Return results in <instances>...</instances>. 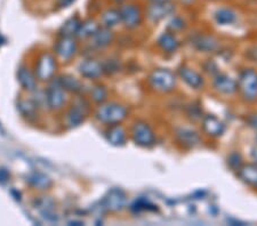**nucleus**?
Wrapping results in <instances>:
<instances>
[{"instance_id": "20", "label": "nucleus", "mask_w": 257, "mask_h": 226, "mask_svg": "<svg viewBox=\"0 0 257 226\" xmlns=\"http://www.w3.org/2000/svg\"><path fill=\"white\" fill-rule=\"evenodd\" d=\"M178 76L191 88L199 89L204 86V79H202V77L197 71H194V70L188 67H181L178 69Z\"/></svg>"}, {"instance_id": "6", "label": "nucleus", "mask_w": 257, "mask_h": 226, "mask_svg": "<svg viewBox=\"0 0 257 226\" xmlns=\"http://www.w3.org/2000/svg\"><path fill=\"white\" fill-rule=\"evenodd\" d=\"M46 106L52 111H59L64 108L66 103V92L61 87L59 81L54 80L45 90Z\"/></svg>"}, {"instance_id": "15", "label": "nucleus", "mask_w": 257, "mask_h": 226, "mask_svg": "<svg viewBox=\"0 0 257 226\" xmlns=\"http://www.w3.org/2000/svg\"><path fill=\"white\" fill-rule=\"evenodd\" d=\"M214 88L218 93L224 94V95H232L238 90V84L237 81L227 75L217 73L214 79Z\"/></svg>"}, {"instance_id": "39", "label": "nucleus", "mask_w": 257, "mask_h": 226, "mask_svg": "<svg viewBox=\"0 0 257 226\" xmlns=\"http://www.w3.org/2000/svg\"><path fill=\"white\" fill-rule=\"evenodd\" d=\"M115 2H125V0H115Z\"/></svg>"}, {"instance_id": "11", "label": "nucleus", "mask_w": 257, "mask_h": 226, "mask_svg": "<svg viewBox=\"0 0 257 226\" xmlns=\"http://www.w3.org/2000/svg\"><path fill=\"white\" fill-rule=\"evenodd\" d=\"M126 202H127L126 193L123 192L121 188L113 187L106 193V195L102 201V205L106 211L117 212V211L122 210Z\"/></svg>"}, {"instance_id": "2", "label": "nucleus", "mask_w": 257, "mask_h": 226, "mask_svg": "<svg viewBox=\"0 0 257 226\" xmlns=\"http://www.w3.org/2000/svg\"><path fill=\"white\" fill-rule=\"evenodd\" d=\"M240 95L247 102L257 101V71L254 69H244L240 72L237 81Z\"/></svg>"}, {"instance_id": "10", "label": "nucleus", "mask_w": 257, "mask_h": 226, "mask_svg": "<svg viewBox=\"0 0 257 226\" xmlns=\"http://www.w3.org/2000/svg\"><path fill=\"white\" fill-rule=\"evenodd\" d=\"M120 19L121 23L127 29H135L142 23V11L138 5L134 4H125V5L120 6L119 8Z\"/></svg>"}, {"instance_id": "1", "label": "nucleus", "mask_w": 257, "mask_h": 226, "mask_svg": "<svg viewBox=\"0 0 257 226\" xmlns=\"http://www.w3.org/2000/svg\"><path fill=\"white\" fill-rule=\"evenodd\" d=\"M128 116V110L125 105L120 103L111 102V103H103L99 104L98 109L95 113V118L99 122L104 125H118L121 123Z\"/></svg>"}, {"instance_id": "4", "label": "nucleus", "mask_w": 257, "mask_h": 226, "mask_svg": "<svg viewBox=\"0 0 257 226\" xmlns=\"http://www.w3.org/2000/svg\"><path fill=\"white\" fill-rule=\"evenodd\" d=\"M132 139L134 141L136 145L141 147H150L155 146L156 144V134L151 126L145 121L139 120L134 122V125L132 127Z\"/></svg>"}, {"instance_id": "17", "label": "nucleus", "mask_w": 257, "mask_h": 226, "mask_svg": "<svg viewBox=\"0 0 257 226\" xmlns=\"http://www.w3.org/2000/svg\"><path fill=\"white\" fill-rule=\"evenodd\" d=\"M18 77H19V82L21 87H22L24 90L33 93L37 89V86H38V79H37L35 72H32L29 68L27 67L20 68Z\"/></svg>"}, {"instance_id": "3", "label": "nucleus", "mask_w": 257, "mask_h": 226, "mask_svg": "<svg viewBox=\"0 0 257 226\" xmlns=\"http://www.w3.org/2000/svg\"><path fill=\"white\" fill-rule=\"evenodd\" d=\"M149 84L156 92L171 93L176 87V76L167 69L153 70L149 76Z\"/></svg>"}, {"instance_id": "18", "label": "nucleus", "mask_w": 257, "mask_h": 226, "mask_svg": "<svg viewBox=\"0 0 257 226\" xmlns=\"http://www.w3.org/2000/svg\"><path fill=\"white\" fill-rule=\"evenodd\" d=\"M238 177L248 186L257 188V164L247 163L242 164L238 170Z\"/></svg>"}, {"instance_id": "7", "label": "nucleus", "mask_w": 257, "mask_h": 226, "mask_svg": "<svg viewBox=\"0 0 257 226\" xmlns=\"http://www.w3.org/2000/svg\"><path fill=\"white\" fill-rule=\"evenodd\" d=\"M88 103H87L84 98H77L74 101L71 108L69 109L65 116V125L69 128H74V127L81 125L85 121L88 113Z\"/></svg>"}, {"instance_id": "29", "label": "nucleus", "mask_w": 257, "mask_h": 226, "mask_svg": "<svg viewBox=\"0 0 257 226\" xmlns=\"http://www.w3.org/2000/svg\"><path fill=\"white\" fill-rule=\"evenodd\" d=\"M90 98L96 104H103L107 98V89L103 85L94 86L90 90Z\"/></svg>"}, {"instance_id": "24", "label": "nucleus", "mask_w": 257, "mask_h": 226, "mask_svg": "<svg viewBox=\"0 0 257 226\" xmlns=\"http://www.w3.org/2000/svg\"><path fill=\"white\" fill-rule=\"evenodd\" d=\"M81 21L78 16H72L65 21L60 28L59 36L60 37H74L77 36V32L79 30Z\"/></svg>"}, {"instance_id": "36", "label": "nucleus", "mask_w": 257, "mask_h": 226, "mask_svg": "<svg viewBox=\"0 0 257 226\" xmlns=\"http://www.w3.org/2000/svg\"><path fill=\"white\" fill-rule=\"evenodd\" d=\"M76 2V0H57V6L59 8H68L72 5V4Z\"/></svg>"}, {"instance_id": "13", "label": "nucleus", "mask_w": 257, "mask_h": 226, "mask_svg": "<svg viewBox=\"0 0 257 226\" xmlns=\"http://www.w3.org/2000/svg\"><path fill=\"white\" fill-rule=\"evenodd\" d=\"M175 137L177 142L185 149H193L200 143V136L196 130L186 128V127H180L175 130Z\"/></svg>"}, {"instance_id": "34", "label": "nucleus", "mask_w": 257, "mask_h": 226, "mask_svg": "<svg viewBox=\"0 0 257 226\" xmlns=\"http://www.w3.org/2000/svg\"><path fill=\"white\" fill-rule=\"evenodd\" d=\"M201 114H202V110L200 109V106L199 105H194L191 104L189 106V111H188V116L193 119V120H199V119H201Z\"/></svg>"}, {"instance_id": "23", "label": "nucleus", "mask_w": 257, "mask_h": 226, "mask_svg": "<svg viewBox=\"0 0 257 226\" xmlns=\"http://www.w3.org/2000/svg\"><path fill=\"white\" fill-rule=\"evenodd\" d=\"M193 45L201 52H214L218 48V41L213 36H198L193 40Z\"/></svg>"}, {"instance_id": "19", "label": "nucleus", "mask_w": 257, "mask_h": 226, "mask_svg": "<svg viewBox=\"0 0 257 226\" xmlns=\"http://www.w3.org/2000/svg\"><path fill=\"white\" fill-rule=\"evenodd\" d=\"M92 40V46L97 49H103L110 46L111 43L113 41V32L111 29L103 27L98 28V30L95 32V35L90 38Z\"/></svg>"}, {"instance_id": "40", "label": "nucleus", "mask_w": 257, "mask_h": 226, "mask_svg": "<svg viewBox=\"0 0 257 226\" xmlns=\"http://www.w3.org/2000/svg\"><path fill=\"white\" fill-rule=\"evenodd\" d=\"M256 141H257V136H256Z\"/></svg>"}, {"instance_id": "35", "label": "nucleus", "mask_w": 257, "mask_h": 226, "mask_svg": "<svg viewBox=\"0 0 257 226\" xmlns=\"http://www.w3.org/2000/svg\"><path fill=\"white\" fill-rule=\"evenodd\" d=\"M247 123L248 126L257 131V113H251L247 117Z\"/></svg>"}, {"instance_id": "21", "label": "nucleus", "mask_w": 257, "mask_h": 226, "mask_svg": "<svg viewBox=\"0 0 257 226\" xmlns=\"http://www.w3.org/2000/svg\"><path fill=\"white\" fill-rule=\"evenodd\" d=\"M59 84L61 85V87L63 88L66 93H71V94H79L82 92V82L77 79L76 77H73L71 75H63L59 78H56Z\"/></svg>"}, {"instance_id": "33", "label": "nucleus", "mask_w": 257, "mask_h": 226, "mask_svg": "<svg viewBox=\"0 0 257 226\" xmlns=\"http://www.w3.org/2000/svg\"><path fill=\"white\" fill-rule=\"evenodd\" d=\"M102 68H103V73L112 75V73L119 71V61L114 59L106 60L104 63H102Z\"/></svg>"}, {"instance_id": "37", "label": "nucleus", "mask_w": 257, "mask_h": 226, "mask_svg": "<svg viewBox=\"0 0 257 226\" xmlns=\"http://www.w3.org/2000/svg\"><path fill=\"white\" fill-rule=\"evenodd\" d=\"M251 157H252V160H254V161H255V163L257 164V145L252 147Z\"/></svg>"}, {"instance_id": "12", "label": "nucleus", "mask_w": 257, "mask_h": 226, "mask_svg": "<svg viewBox=\"0 0 257 226\" xmlns=\"http://www.w3.org/2000/svg\"><path fill=\"white\" fill-rule=\"evenodd\" d=\"M78 71L85 79L97 80L103 75L102 63L94 59H88L82 61L78 67Z\"/></svg>"}, {"instance_id": "26", "label": "nucleus", "mask_w": 257, "mask_h": 226, "mask_svg": "<svg viewBox=\"0 0 257 226\" xmlns=\"http://www.w3.org/2000/svg\"><path fill=\"white\" fill-rule=\"evenodd\" d=\"M19 108L21 113H22V117L27 118V120L31 121L32 119H37L39 108L36 105L32 98L31 100H21L19 103Z\"/></svg>"}, {"instance_id": "9", "label": "nucleus", "mask_w": 257, "mask_h": 226, "mask_svg": "<svg viewBox=\"0 0 257 226\" xmlns=\"http://www.w3.org/2000/svg\"><path fill=\"white\" fill-rule=\"evenodd\" d=\"M54 52L60 60L70 62L78 52V43L73 37H60L54 45Z\"/></svg>"}, {"instance_id": "30", "label": "nucleus", "mask_w": 257, "mask_h": 226, "mask_svg": "<svg viewBox=\"0 0 257 226\" xmlns=\"http://www.w3.org/2000/svg\"><path fill=\"white\" fill-rule=\"evenodd\" d=\"M131 209L134 212H140V211H144V210L155 211V210H157V205L151 203L150 201H148V200L139 199L131 205Z\"/></svg>"}, {"instance_id": "14", "label": "nucleus", "mask_w": 257, "mask_h": 226, "mask_svg": "<svg viewBox=\"0 0 257 226\" xmlns=\"http://www.w3.org/2000/svg\"><path fill=\"white\" fill-rule=\"evenodd\" d=\"M202 129L205 133L211 137H218L224 133L225 126L217 117L214 114H208L202 118Z\"/></svg>"}, {"instance_id": "16", "label": "nucleus", "mask_w": 257, "mask_h": 226, "mask_svg": "<svg viewBox=\"0 0 257 226\" xmlns=\"http://www.w3.org/2000/svg\"><path fill=\"white\" fill-rule=\"evenodd\" d=\"M105 138L111 145L113 146H123L126 144L127 134L123 127L118 123V125H111L105 131Z\"/></svg>"}, {"instance_id": "25", "label": "nucleus", "mask_w": 257, "mask_h": 226, "mask_svg": "<svg viewBox=\"0 0 257 226\" xmlns=\"http://www.w3.org/2000/svg\"><path fill=\"white\" fill-rule=\"evenodd\" d=\"M99 26L97 22L93 19H88L80 23L79 30L77 32V36L79 39H90L95 35V32L98 30Z\"/></svg>"}, {"instance_id": "27", "label": "nucleus", "mask_w": 257, "mask_h": 226, "mask_svg": "<svg viewBox=\"0 0 257 226\" xmlns=\"http://www.w3.org/2000/svg\"><path fill=\"white\" fill-rule=\"evenodd\" d=\"M215 21L221 26H229V24H232L233 22H235L237 20V15L231 8H218V10L215 12L214 14Z\"/></svg>"}, {"instance_id": "31", "label": "nucleus", "mask_w": 257, "mask_h": 226, "mask_svg": "<svg viewBox=\"0 0 257 226\" xmlns=\"http://www.w3.org/2000/svg\"><path fill=\"white\" fill-rule=\"evenodd\" d=\"M185 28V22L184 20L180 18V16H173L172 20L169 21L168 24H167V29L173 34H175L177 31H181L183 30Z\"/></svg>"}, {"instance_id": "32", "label": "nucleus", "mask_w": 257, "mask_h": 226, "mask_svg": "<svg viewBox=\"0 0 257 226\" xmlns=\"http://www.w3.org/2000/svg\"><path fill=\"white\" fill-rule=\"evenodd\" d=\"M227 164H229V167L232 170L238 171L239 168L243 164L241 154H240L239 152H233V153H231L229 155V158H227Z\"/></svg>"}, {"instance_id": "28", "label": "nucleus", "mask_w": 257, "mask_h": 226, "mask_svg": "<svg viewBox=\"0 0 257 226\" xmlns=\"http://www.w3.org/2000/svg\"><path fill=\"white\" fill-rule=\"evenodd\" d=\"M102 23L105 28L109 29H112L114 27H117L119 23H121L119 10H114V8L106 10L104 13L102 14Z\"/></svg>"}, {"instance_id": "22", "label": "nucleus", "mask_w": 257, "mask_h": 226, "mask_svg": "<svg viewBox=\"0 0 257 226\" xmlns=\"http://www.w3.org/2000/svg\"><path fill=\"white\" fill-rule=\"evenodd\" d=\"M157 44L161 48V51L168 53V54L175 53L180 46V43L173 32H164L163 35H160L158 40H157Z\"/></svg>"}, {"instance_id": "5", "label": "nucleus", "mask_w": 257, "mask_h": 226, "mask_svg": "<svg viewBox=\"0 0 257 226\" xmlns=\"http://www.w3.org/2000/svg\"><path fill=\"white\" fill-rule=\"evenodd\" d=\"M57 69L56 60L49 53H44L38 57L35 65V75L38 81H51Z\"/></svg>"}, {"instance_id": "8", "label": "nucleus", "mask_w": 257, "mask_h": 226, "mask_svg": "<svg viewBox=\"0 0 257 226\" xmlns=\"http://www.w3.org/2000/svg\"><path fill=\"white\" fill-rule=\"evenodd\" d=\"M174 12H175V4H173L171 0H167V2L150 3L147 7L145 14L151 22L158 23L167 19L168 16L174 15Z\"/></svg>"}, {"instance_id": "38", "label": "nucleus", "mask_w": 257, "mask_h": 226, "mask_svg": "<svg viewBox=\"0 0 257 226\" xmlns=\"http://www.w3.org/2000/svg\"><path fill=\"white\" fill-rule=\"evenodd\" d=\"M150 3H158V2H167V0H148Z\"/></svg>"}]
</instances>
